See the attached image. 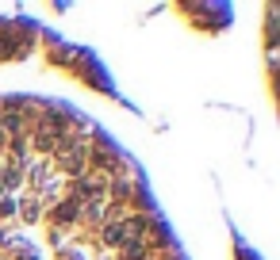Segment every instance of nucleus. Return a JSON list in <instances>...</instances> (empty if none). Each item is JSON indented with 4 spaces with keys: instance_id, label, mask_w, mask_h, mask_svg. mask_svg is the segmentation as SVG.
I'll list each match as a JSON object with an SVG mask.
<instances>
[{
    "instance_id": "obj_1",
    "label": "nucleus",
    "mask_w": 280,
    "mask_h": 260,
    "mask_svg": "<svg viewBox=\"0 0 280 260\" xmlns=\"http://www.w3.org/2000/svg\"><path fill=\"white\" fill-rule=\"evenodd\" d=\"M0 260H188L134 157L81 107L0 96Z\"/></svg>"
}]
</instances>
